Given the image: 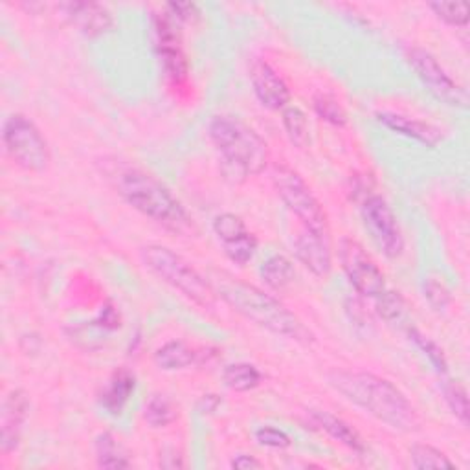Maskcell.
I'll return each mask as SVG.
<instances>
[{
    "label": "cell",
    "mask_w": 470,
    "mask_h": 470,
    "mask_svg": "<svg viewBox=\"0 0 470 470\" xmlns=\"http://www.w3.org/2000/svg\"><path fill=\"white\" fill-rule=\"evenodd\" d=\"M327 381L349 402L399 432L419 427V417L406 395L390 381L366 371H331Z\"/></svg>",
    "instance_id": "obj_1"
},
{
    "label": "cell",
    "mask_w": 470,
    "mask_h": 470,
    "mask_svg": "<svg viewBox=\"0 0 470 470\" xmlns=\"http://www.w3.org/2000/svg\"><path fill=\"white\" fill-rule=\"evenodd\" d=\"M210 284L217 296H221L235 312L245 316L249 321L267 329V331L298 342L312 340L309 329L276 298L265 291L233 277L228 272L213 270L210 274Z\"/></svg>",
    "instance_id": "obj_2"
},
{
    "label": "cell",
    "mask_w": 470,
    "mask_h": 470,
    "mask_svg": "<svg viewBox=\"0 0 470 470\" xmlns=\"http://www.w3.org/2000/svg\"><path fill=\"white\" fill-rule=\"evenodd\" d=\"M208 131L222 157V173L230 182H245L247 176L267 169L270 160L267 142L240 118L215 116Z\"/></svg>",
    "instance_id": "obj_3"
},
{
    "label": "cell",
    "mask_w": 470,
    "mask_h": 470,
    "mask_svg": "<svg viewBox=\"0 0 470 470\" xmlns=\"http://www.w3.org/2000/svg\"><path fill=\"white\" fill-rule=\"evenodd\" d=\"M118 194L136 212L158 222L166 230L184 233L194 222L182 203L153 175L142 169H125L116 178Z\"/></svg>",
    "instance_id": "obj_4"
},
{
    "label": "cell",
    "mask_w": 470,
    "mask_h": 470,
    "mask_svg": "<svg viewBox=\"0 0 470 470\" xmlns=\"http://www.w3.org/2000/svg\"><path fill=\"white\" fill-rule=\"evenodd\" d=\"M142 259L153 274L197 305L208 309L215 303L217 294L210 281L175 250L162 245H148L142 249Z\"/></svg>",
    "instance_id": "obj_5"
},
{
    "label": "cell",
    "mask_w": 470,
    "mask_h": 470,
    "mask_svg": "<svg viewBox=\"0 0 470 470\" xmlns=\"http://www.w3.org/2000/svg\"><path fill=\"white\" fill-rule=\"evenodd\" d=\"M274 185L287 208L302 221L307 231L329 238V221L323 206L311 192L307 182L291 167H274Z\"/></svg>",
    "instance_id": "obj_6"
},
{
    "label": "cell",
    "mask_w": 470,
    "mask_h": 470,
    "mask_svg": "<svg viewBox=\"0 0 470 470\" xmlns=\"http://www.w3.org/2000/svg\"><path fill=\"white\" fill-rule=\"evenodd\" d=\"M3 140L12 160L32 173H41L50 166L52 153L39 127L24 114H12L3 131Z\"/></svg>",
    "instance_id": "obj_7"
},
{
    "label": "cell",
    "mask_w": 470,
    "mask_h": 470,
    "mask_svg": "<svg viewBox=\"0 0 470 470\" xmlns=\"http://www.w3.org/2000/svg\"><path fill=\"white\" fill-rule=\"evenodd\" d=\"M360 215L379 250L390 259L399 258L404 250V238L390 204L381 195H369L360 206Z\"/></svg>",
    "instance_id": "obj_8"
},
{
    "label": "cell",
    "mask_w": 470,
    "mask_h": 470,
    "mask_svg": "<svg viewBox=\"0 0 470 470\" xmlns=\"http://www.w3.org/2000/svg\"><path fill=\"white\" fill-rule=\"evenodd\" d=\"M342 268L355 291L366 298H379L386 291V277L383 270L355 240H342L339 247Z\"/></svg>",
    "instance_id": "obj_9"
},
{
    "label": "cell",
    "mask_w": 470,
    "mask_h": 470,
    "mask_svg": "<svg viewBox=\"0 0 470 470\" xmlns=\"http://www.w3.org/2000/svg\"><path fill=\"white\" fill-rule=\"evenodd\" d=\"M408 63L411 70L417 74V77L422 81L430 94L450 105V107H461L465 109L468 105L466 90L459 86L438 63V59L425 49H410L408 50Z\"/></svg>",
    "instance_id": "obj_10"
},
{
    "label": "cell",
    "mask_w": 470,
    "mask_h": 470,
    "mask_svg": "<svg viewBox=\"0 0 470 470\" xmlns=\"http://www.w3.org/2000/svg\"><path fill=\"white\" fill-rule=\"evenodd\" d=\"M178 24L167 12L164 15L155 17V33H157V49L162 58L164 70L173 83H182L190 74L185 54L180 46V32Z\"/></svg>",
    "instance_id": "obj_11"
},
{
    "label": "cell",
    "mask_w": 470,
    "mask_h": 470,
    "mask_svg": "<svg viewBox=\"0 0 470 470\" xmlns=\"http://www.w3.org/2000/svg\"><path fill=\"white\" fill-rule=\"evenodd\" d=\"M250 81L258 100L272 111L285 109L291 102V88L267 61L256 59L250 67Z\"/></svg>",
    "instance_id": "obj_12"
},
{
    "label": "cell",
    "mask_w": 470,
    "mask_h": 470,
    "mask_svg": "<svg viewBox=\"0 0 470 470\" xmlns=\"http://www.w3.org/2000/svg\"><path fill=\"white\" fill-rule=\"evenodd\" d=\"M30 413V399L24 390H14L5 404L3 415H0V448L5 454H10L17 448L21 439V430Z\"/></svg>",
    "instance_id": "obj_13"
},
{
    "label": "cell",
    "mask_w": 470,
    "mask_h": 470,
    "mask_svg": "<svg viewBox=\"0 0 470 470\" xmlns=\"http://www.w3.org/2000/svg\"><path fill=\"white\" fill-rule=\"evenodd\" d=\"M63 15L86 37H100L107 33L114 21L113 14L96 3H63L58 6Z\"/></svg>",
    "instance_id": "obj_14"
},
{
    "label": "cell",
    "mask_w": 470,
    "mask_h": 470,
    "mask_svg": "<svg viewBox=\"0 0 470 470\" xmlns=\"http://www.w3.org/2000/svg\"><path fill=\"white\" fill-rule=\"evenodd\" d=\"M294 254L298 261L318 277H325L331 272L333 256L329 238L303 230L294 240Z\"/></svg>",
    "instance_id": "obj_15"
},
{
    "label": "cell",
    "mask_w": 470,
    "mask_h": 470,
    "mask_svg": "<svg viewBox=\"0 0 470 470\" xmlns=\"http://www.w3.org/2000/svg\"><path fill=\"white\" fill-rule=\"evenodd\" d=\"M377 122L383 123L384 127L392 129L393 132H399L402 136L413 138L417 142L425 144L429 148H434L439 144L441 131L427 122H420L404 114H395V113H379L377 114Z\"/></svg>",
    "instance_id": "obj_16"
},
{
    "label": "cell",
    "mask_w": 470,
    "mask_h": 470,
    "mask_svg": "<svg viewBox=\"0 0 470 470\" xmlns=\"http://www.w3.org/2000/svg\"><path fill=\"white\" fill-rule=\"evenodd\" d=\"M312 420L316 422V427H320L323 432H327L333 439L340 441L349 450H353L357 454L366 452L364 439L360 438V434L353 427L348 425L344 419H340L333 413H329V411H312Z\"/></svg>",
    "instance_id": "obj_17"
},
{
    "label": "cell",
    "mask_w": 470,
    "mask_h": 470,
    "mask_svg": "<svg viewBox=\"0 0 470 470\" xmlns=\"http://www.w3.org/2000/svg\"><path fill=\"white\" fill-rule=\"evenodd\" d=\"M134 388H136V379L129 369L116 371L113 375V379L109 381V386L105 388V392L102 395V406L109 413L118 415L125 408Z\"/></svg>",
    "instance_id": "obj_18"
},
{
    "label": "cell",
    "mask_w": 470,
    "mask_h": 470,
    "mask_svg": "<svg viewBox=\"0 0 470 470\" xmlns=\"http://www.w3.org/2000/svg\"><path fill=\"white\" fill-rule=\"evenodd\" d=\"M155 364L166 371H176L199 364V353L180 340L164 344L155 353Z\"/></svg>",
    "instance_id": "obj_19"
},
{
    "label": "cell",
    "mask_w": 470,
    "mask_h": 470,
    "mask_svg": "<svg viewBox=\"0 0 470 470\" xmlns=\"http://www.w3.org/2000/svg\"><path fill=\"white\" fill-rule=\"evenodd\" d=\"M259 274L265 284L274 291L287 289L289 285L294 284V279H296V270H294L293 261L279 254L270 256L267 261H263Z\"/></svg>",
    "instance_id": "obj_20"
},
{
    "label": "cell",
    "mask_w": 470,
    "mask_h": 470,
    "mask_svg": "<svg viewBox=\"0 0 470 470\" xmlns=\"http://www.w3.org/2000/svg\"><path fill=\"white\" fill-rule=\"evenodd\" d=\"M377 300V312L384 321L390 325L401 329V331H408L411 329V318H410V307L406 300L393 291H384Z\"/></svg>",
    "instance_id": "obj_21"
},
{
    "label": "cell",
    "mask_w": 470,
    "mask_h": 470,
    "mask_svg": "<svg viewBox=\"0 0 470 470\" xmlns=\"http://www.w3.org/2000/svg\"><path fill=\"white\" fill-rule=\"evenodd\" d=\"M222 381L233 392H250L261 384V373L256 366L247 362L230 364L222 369Z\"/></svg>",
    "instance_id": "obj_22"
},
{
    "label": "cell",
    "mask_w": 470,
    "mask_h": 470,
    "mask_svg": "<svg viewBox=\"0 0 470 470\" xmlns=\"http://www.w3.org/2000/svg\"><path fill=\"white\" fill-rule=\"evenodd\" d=\"M96 459H98L100 468H129L131 466L127 452L109 432H104L96 438Z\"/></svg>",
    "instance_id": "obj_23"
},
{
    "label": "cell",
    "mask_w": 470,
    "mask_h": 470,
    "mask_svg": "<svg viewBox=\"0 0 470 470\" xmlns=\"http://www.w3.org/2000/svg\"><path fill=\"white\" fill-rule=\"evenodd\" d=\"M284 127L291 140V144H294L296 148L305 149L311 144L309 122H307L305 113L300 107L289 105L284 109Z\"/></svg>",
    "instance_id": "obj_24"
},
{
    "label": "cell",
    "mask_w": 470,
    "mask_h": 470,
    "mask_svg": "<svg viewBox=\"0 0 470 470\" xmlns=\"http://www.w3.org/2000/svg\"><path fill=\"white\" fill-rule=\"evenodd\" d=\"M144 417L153 429H166L171 425V422L176 420L178 410L171 399L164 395H155L146 404Z\"/></svg>",
    "instance_id": "obj_25"
},
{
    "label": "cell",
    "mask_w": 470,
    "mask_h": 470,
    "mask_svg": "<svg viewBox=\"0 0 470 470\" xmlns=\"http://www.w3.org/2000/svg\"><path fill=\"white\" fill-rule=\"evenodd\" d=\"M410 457H411V465L419 470H427V468H454V463L436 447L430 445H422L417 443L410 448Z\"/></svg>",
    "instance_id": "obj_26"
},
{
    "label": "cell",
    "mask_w": 470,
    "mask_h": 470,
    "mask_svg": "<svg viewBox=\"0 0 470 470\" xmlns=\"http://www.w3.org/2000/svg\"><path fill=\"white\" fill-rule=\"evenodd\" d=\"M213 231L217 235V240L224 245V243H230L233 240L241 238L243 233H247V224L245 221L235 215V213H221L213 219Z\"/></svg>",
    "instance_id": "obj_27"
},
{
    "label": "cell",
    "mask_w": 470,
    "mask_h": 470,
    "mask_svg": "<svg viewBox=\"0 0 470 470\" xmlns=\"http://www.w3.org/2000/svg\"><path fill=\"white\" fill-rule=\"evenodd\" d=\"M224 254L238 265H247L252 261V258L256 256V250H258V240L256 235L247 231L243 233L241 238L233 240L230 243H224Z\"/></svg>",
    "instance_id": "obj_28"
},
{
    "label": "cell",
    "mask_w": 470,
    "mask_h": 470,
    "mask_svg": "<svg viewBox=\"0 0 470 470\" xmlns=\"http://www.w3.org/2000/svg\"><path fill=\"white\" fill-rule=\"evenodd\" d=\"M314 111L321 120L333 123L337 127H344L348 123L346 109L340 105L339 100L329 96V94H318L314 98Z\"/></svg>",
    "instance_id": "obj_29"
},
{
    "label": "cell",
    "mask_w": 470,
    "mask_h": 470,
    "mask_svg": "<svg viewBox=\"0 0 470 470\" xmlns=\"http://www.w3.org/2000/svg\"><path fill=\"white\" fill-rule=\"evenodd\" d=\"M443 393L447 399V404L450 406L452 413L461 420V425H468V397L463 384L456 381H447L443 384Z\"/></svg>",
    "instance_id": "obj_30"
},
{
    "label": "cell",
    "mask_w": 470,
    "mask_h": 470,
    "mask_svg": "<svg viewBox=\"0 0 470 470\" xmlns=\"http://www.w3.org/2000/svg\"><path fill=\"white\" fill-rule=\"evenodd\" d=\"M406 335L410 337V340L415 342V346H417L422 353H425V355L429 357V360L432 362V366H434L439 373H447V369H448L447 358H445L441 348H439L436 342H432V340L427 339V337H422V335L417 331L415 327L408 329Z\"/></svg>",
    "instance_id": "obj_31"
},
{
    "label": "cell",
    "mask_w": 470,
    "mask_h": 470,
    "mask_svg": "<svg viewBox=\"0 0 470 470\" xmlns=\"http://www.w3.org/2000/svg\"><path fill=\"white\" fill-rule=\"evenodd\" d=\"M430 10L450 26L468 24V5L466 3H432Z\"/></svg>",
    "instance_id": "obj_32"
},
{
    "label": "cell",
    "mask_w": 470,
    "mask_h": 470,
    "mask_svg": "<svg viewBox=\"0 0 470 470\" xmlns=\"http://www.w3.org/2000/svg\"><path fill=\"white\" fill-rule=\"evenodd\" d=\"M425 298L436 311H443L450 305L452 296L448 287L445 285V281L439 277H429L425 284Z\"/></svg>",
    "instance_id": "obj_33"
},
{
    "label": "cell",
    "mask_w": 470,
    "mask_h": 470,
    "mask_svg": "<svg viewBox=\"0 0 470 470\" xmlns=\"http://www.w3.org/2000/svg\"><path fill=\"white\" fill-rule=\"evenodd\" d=\"M256 439L259 445L268 447V448H276V450H284L291 447V438L279 429L274 427H263L256 432Z\"/></svg>",
    "instance_id": "obj_34"
},
{
    "label": "cell",
    "mask_w": 470,
    "mask_h": 470,
    "mask_svg": "<svg viewBox=\"0 0 470 470\" xmlns=\"http://www.w3.org/2000/svg\"><path fill=\"white\" fill-rule=\"evenodd\" d=\"M166 10L176 23H194L201 15L197 5L194 3H169Z\"/></svg>",
    "instance_id": "obj_35"
},
{
    "label": "cell",
    "mask_w": 470,
    "mask_h": 470,
    "mask_svg": "<svg viewBox=\"0 0 470 470\" xmlns=\"http://www.w3.org/2000/svg\"><path fill=\"white\" fill-rule=\"evenodd\" d=\"M221 397L215 395V393H210V395H203L199 404H197V410L203 413V415H210V413H215L217 408L221 406Z\"/></svg>",
    "instance_id": "obj_36"
},
{
    "label": "cell",
    "mask_w": 470,
    "mask_h": 470,
    "mask_svg": "<svg viewBox=\"0 0 470 470\" xmlns=\"http://www.w3.org/2000/svg\"><path fill=\"white\" fill-rule=\"evenodd\" d=\"M231 466L233 468H240V470H252V468H261L263 463L259 459H256L254 456H247V454H241L235 457L231 461Z\"/></svg>",
    "instance_id": "obj_37"
},
{
    "label": "cell",
    "mask_w": 470,
    "mask_h": 470,
    "mask_svg": "<svg viewBox=\"0 0 470 470\" xmlns=\"http://www.w3.org/2000/svg\"><path fill=\"white\" fill-rule=\"evenodd\" d=\"M102 327L105 329H118L120 327V314L114 311V307H107L102 312V320H100Z\"/></svg>",
    "instance_id": "obj_38"
}]
</instances>
